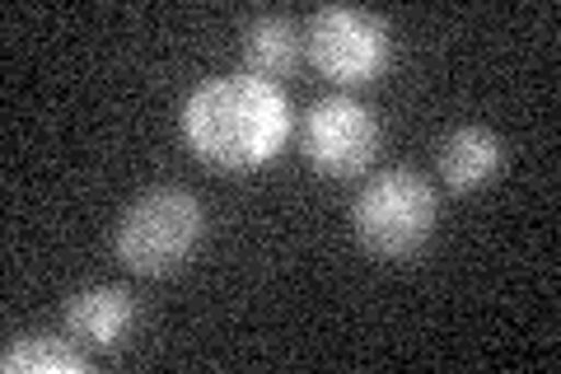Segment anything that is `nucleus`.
<instances>
[{"label":"nucleus","mask_w":561,"mask_h":374,"mask_svg":"<svg viewBox=\"0 0 561 374\" xmlns=\"http://www.w3.org/2000/svg\"><path fill=\"white\" fill-rule=\"evenodd\" d=\"M440 178L445 188L454 192H478L482 183H491V178L501 173L505 165V140L491 132V127H454L445 140H440Z\"/></svg>","instance_id":"7"},{"label":"nucleus","mask_w":561,"mask_h":374,"mask_svg":"<svg viewBox=\"0 0 561 374\" xmlns=\"http://www.w3.org/2000/svg\"><path fill=\"white\" fill-rule=\"evenodd\" d=\"M290 103L280 84L257 76L206 80L183 103V140L216 169H257L286 146Z\"/></svg>","instance_id":"1"},{"label":"nucleus","mask_w":561,"mask_h":374,"mask_svg":"<svg viewBox=\"0 0 561 374\" xmlns=\"http://www.w3.org/2000/svg\"><path fill=\"white\" fill-rule=\"evenodd\" d=\"M300 150L319 173L351 178L360 173L379 150V122L365 103L332 94L319 99L300 122Z\"/></svg>","instance_id":"5"},{"label":"nucleus","mask_w":561,"mask_h":374,"mask_svg":"<svg viewBox=\"0 0 561 374\" xmlns=\"http://www.w3.org/2000/svg\"><path fill=\"white\" fill-rule=\"evenodd\" d=\"M0 370H5V374H80L84 355L70 347V337L33 332V337H20V342L5 347V355H0Z\"/></svg>","instance_id":"9"},{"label":"nucleus","mask_w":561,"mask_h":374,"mask_svg":"<svg viewBox=\"0 0 561 374\" xmlns=\"http://www.w3.org/2000/svg\"><path fill=\"white\" fill-rule=\"evenodd\" d=\"M305 52L319 66V76L337 84H365L375 80L393 57L389 24L370 10H346V5H323L309 14L305 24Z\"/></svg>","instance_id":"4"},{"label":"nucleus","mask_w":561,"mask_h":374,"mask_svg":"<svg viewBox=\"0 0 561 374\" xmlns=\"http://www.w3.org/2000/svg\"><path fill=\"white\" fill-rule=\"evenodd\" d=\"M61 324L70 332V342L94 347V351H113L127 328L136 324V295L122 286H90L76 291L61 309Z\"/></svg>","instance_id":"6"},{"label":"nucleus","mask_w":561,"mask_h":374,"mask_svg":"<svg viewBox=\"0 0 561 374\" xmlns=\"http://www.w3.org/2000/svg\"><path fill=\"white\" fill-rule=\"evenodd\" d=\"M206 211L183 188H154L136 197L117 220V258L140 276H169L197 253Z\"/></svg>","instance_id":"2"},{"label":"nucleus","mask_w":561,"mask_h":374,"mask_svg":"<svg viewBox=\"0 0 561 374\" xmlns=\"http://www.w3.org/2000/svg\"><path fill=\"white\" fill-rule=\"evenodd\" d=\"M435 202L431 183L416 169H383L375 183L360 188L356 206H351V225L356 239L370 248L375 258H412L421 243L435 235Z\"/></svg>","instance_id":"3"},{"label":"nucleus","mask_w":561,"mask_h":374,"mask_svg":"<svg viewBox=\"0 0 561 374\" xmlns=\"http://www.w3.org/2000/svg\"><path fill=\"white\" fill-rule=\"evenodd\" d=\"M305 57V33L295 29V20L286 14H257V20L243 29V61L257 80H280L290 76Z\"/></svg>","instance_id":"8"}]
</instances>
